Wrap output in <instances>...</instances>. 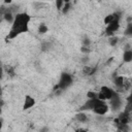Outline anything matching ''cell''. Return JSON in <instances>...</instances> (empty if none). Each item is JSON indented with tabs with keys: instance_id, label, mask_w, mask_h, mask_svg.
Returning a JSON list of instances; mask_svg holds the SVG:
<instances>
[{
	"instance_id": "cell-16",
	"label": "cell",
	"mask_w": 132,
	"mask_h": 132,
	"mask_svg": "<svg viewBox=\"0 0 132 132\" xmlns=\"http://www.w3.org/2000/svg\"><path fill=\"white\" fill-rule=\"evenodd\" d=\"M87 97H88V99H96V98H98V92L89 91L87 93Z\"/></svg>"
},
{
	"instance_id": "cell-17",
	"label": "cell",
	"mask_w": 132,
	"mask_h": 132,
	"mask_svg": "<svg viewBox=\"0 0 132 132\" xmlns=\"http://www.w3.org/2000/svg\"><path fill=\"white\" fill-rule=\"evenodd\" d=\"M118 40H119L118 37H116V36H111V37L109 38V44H110L111 46H114V45L118 43Z\"/></svg>"
},
{
	"instance_id": "cell-13",
	"label": "cell",
	"mask_w": 132,
	"mask_h": 132,
	"mask_svg": "<svg viewBox=\"0 0 132 132\" xmlns=\"http://www.w3.org/2000/svg\"><path fill=\"white\" fill-rule=\"evenodd\" d=\"M70 9H71V2L70 1H65V4H64V6H63V8L61 10L62 13L63 14H67Z\"/></svg>"
},
{
	"instance_id": "cell-22",
	"label": "cell",
	"mask_w": 132,
	"mask_h": 132,
	"mask_svg": "<svg viewBox=\"0 0 132 132\" xmlns=\"http://www.w3.org/2000/svg\"><path fill=\"white\" fill-rule=\"evenodd\" d=\"M75 132H88V131L86 129H84V128H78V129L75 130Z\"/></svg>"
},
{
	"instance_id": "cell-8",
	"label": "cell",
	"mask_w": 132,
	"mask_h": 132,
	"mask_svg": "<svg viewBox=\"0 0 132 132\" xmlns=\"http://www.w3.org/2000/svg\"><path fill=\"white\" fill-rule=\"evenodd\" d=\"M36 101L35 99L30 96V95H25V98H24V104H23V110H28L30 109L31 107H33L35 105Z\"/></svg>"
},
{
	"instance_id": "cell-10",
	"label": "cell",
	"mask_w": 132,
	"mask_h": 132,
	"mask_svg": "<svg viewBox=\"0 0 132 132\" xmlns=\"http://www.w3.org/2000/svg\"><path fill=\"white\" fill-rule=\"evenodd\" d=\"M14 18H15V15H13L10 10H6V11L3 13V19H4L7 23H9V24H11V25H12V23H13V21H14Z\"/></svg>"
},
{
	"instance_id": "cell-7",
	"label": "cell",
	"mask_w": 132,
	"mask_h": 132,
	"mask_svg": "<svg viewBox=\"0 0 132 132\" xmlns=\"http://www.w3.org/2000/svg\"><path fill=\"white\" fill-rule=\"evenodd\" d=\"M119 28H120V21H113L112 23H110L109 25L106 26L105 33L109 36H113V33L116 31H118Z\"/></svg>"
},
{
	"instance_id": "cell-18",
	"label": "cell",
	"mask_w": 132,
	"mask_h": 132,
	"mask_svg": "<svg viewBox=\"0 0 132 132\" xmlns=\"http://www.w3.org/2000/svg\"><path fill=\"white\" fill-rule=\"evenodd\" d=\"M64 4H65V1H62V0H58V1H56V7H57L58 9H60V10H62Z\"/></svg>"
},
{
	"instance_id": "cell-6",
	"label": "cell",
	"mask_w": 132,
	"mask_h": 132,
	"mask_svg": "<svg viewBox=\"0 0 132 132\" xmlns=\"http://www.w3.org/2000/svg\"><path fill=\"white\" fill-rule=\"evenodd\" d=\"M102 102V100H100V99H98V98H96V99H87V101L84 103V105L81 106V111L82 110H93L94 109V107L96 106V105H98L99 103H101Z\"/></svg>"
},
{
	"instance_id": "cell-20",
	"label": "cell",
	"mask_w": 132,
	"mask_h": 132,
	"mask_svg": "<svg viewBox=\"0 0 132 132\" xmlns=\"http://www.w3.org/2000/svg\"><path fill=\"white\" fill-rule=\"evenodd\" d=\"M80 51H81V53H85V54H89L91 52L90 46H84V45L80 47Z\"/></svg>"
},
{
	"instance_id": "cell-21",
	"label": "cell",
	"mask_w": 132,
	"mask_h": 132,
	"mask_svg": "<svg viewBox=\"0 0 132 132\" xmlns=\"http://www.w3.org/2000/svg\"><path fill=\"white\" fill-rule=\"evenodd\" d=\"M127 100H128V102H129L130 104H132V78H131V89H130V95H129V97L127 98Z\"/></svg>"
},
{
	"instance_id": "cell-9",
	"label": "cell",
	"mask_w": 132,
	"mask_h": 132,
	"mask_svg": "<svg viewBox=\"0 0 132 132\" xmlns=\"http://www.w3.org/2000/svg\"><path fill=\"white\" fill-rule=\"evenodd\" d=\"M110 104H111V106L116 109H118V108H120L121 107V105H122V101H121V98L119 97V95L117 94L111 100H110Z\"/></svg>"
},
{
	"instance_id": "cell-23",
	"label": "cell",
	"mask_w": 132,
	"mask_h": 132,
	"mask_svg": "<svg viewBox=\"0 0 132 132\" xmlns=\"http://www.w3.org/2000/svg\"><path fill=\"white\" fill-rule=\"evenodd\" d=\"M50 130H48V128L47 127H43L42 129H40V132H48Z\"/></svg>"
},
{
	"instance_id": "cell-11",
	"label": "cell",
	"mask_w": 132,
	"mask_h": 132,
	"mask_svg": "<svg viewBox=\"0 0 132 132\" xmlns=\"http://www.w3.org/2000/svg\"><path fill=\"white\" fill-rule=\"evenodd\" d=\"M123 62L130 63L132 62V50H126L123 54Z\"/></svg>"
},
{
	"instance_id": "cell-4",
	"label": "cell",
	"mask_w": 132,
	"mask_h": 132,
	"mask_svg": "<svg viewBox=\"0 0 132 132\" xmlns=\"http://www.w3.org/2000/svg\"><path fill=\"white\" fill-rule=\"evenodd\" d=\"M108 110H109V106L107 105V103H105V101H102L101 103L96 105L92 111L97 116H104L108 112Z\"/></svg>"
},
{
	"instance_id": "cell-2",
	"label": "cell",
	"mask_w": 132,
	"mask_h": 132,
	"mask_svg": "<svg viewBox=\"0 0 132 132\" xmlns=\"http://www.w3.org/2000/svg\"><path fill=\"white\" fill-rule=\"evenodd\" d=\"M118 93L110 87L107 86H102L100 88V91L98 92V99L102 100V101H106V100H111Z\"/></svg>"
},
{
	"instance_id": "cell-19",
	"label": "cell",
	"mask_w": 132,
	"mask_h": 132,
	"mask_svg": "<svg viewBox=\"0 0 132 132\" xmlns=\"http://www.w3.org/2000/svg\"><path fill=\"white\" fill-rule=\"evenodd\" d=\"M90 44H91L90 39L87 38V37H85V38L82 39V45H84V46H90Z\"/></svg>"
},
{
	"instance_id": "cell-5",
	"label": "cell",
	"mask_w": 132,
	"mask_h": 132,
	"mask_svg": "<svg viewBox=\"0 0 132 132\" xmlns=\"http://www.w3.org/2000/svg\"><path fill=\"white\" fill-rule=\"evenodd\" d=\"M125 78L123 75H117L113 78V86L116 87V92H124L125 91Z\"/></svg>"
},
{
	"instance_id": "cell-15",
	"label": "cell",
	"mask_w": 132,
	"mask_h": 132,
	"mask_svg": "<svg viewBox=\"0 0 132 132\" xmlns=\"http://www.w3.org/2000/svg\"><path fill=\"white\" fill-rule=\"evenodd\" d=\"M124 34L127 36H132V23H129L126 26V29L124 31Z\"/></svg>"
},
{
	"instance_id": "cell-12",
	"label": "cell",
	"mask_w": 132,
	"mask_h": 132,
	"mask_svg": "<svg viewBox=\"0 0 132 132\" xmlns=\"http://www.w3.org/2000/svg\"><path fill=\"white\" fill-rule=\"evenodd\" d=\"M75 119H76V121L79 122V123H86V122L88 121V116H87L84 111H79V112H77V113L75 114Z\"/></svg>"
},
{
	"instance_id": "cell-3",
	"label": "cell",
	"mask_w": 132,
	"mask_h": 132,
	"mask_svg": "<svg viewBox=\"0 0 132 132\" xmlns=\"http://www.w3.org/2000/svg\"><path fill=\"white\" fill-rule=\"evenodd\" d=\"M72 82H73L72 76H71L69 73H65V72H64V73L61 74L60 79H59V82H58V85L56 86V89L63 91V90L67 89L69 86H71Z\"/></svg>"
},
{
	"instance_id": "cell-14",
	"label": "cell",
	"mask_w": 132,
	"mask_h": 132,
	"mask_svg": "<svg viewBox=\"0 0 132 132\" xmlns=\"http://www.w3.org/2000/svg\"><path fill=\"white\" fill-rule=\"evenodd\" d=\"M48 31V27L45 25V24H40L39 26H38V33H40V34H44V33H46Z\"/></svg>"
},
{
	"instance_id": "cell-1",
	"label": "cell",
	"mask_w": 132,
	"mask_h": 132,
	"mask_svg": "<svg viewBox=\"0 0 132 132\" xmlns=\"http://www.w3.org/2000/svg\"><path fill=\"white\" fill-rule=\"evenodd\" d=\"M31 22V15L27 12H19L15 14L14 21L7 34V39H13L16 36L27 33L29 31V24Z\"/></svg>"
}]
</instances>
